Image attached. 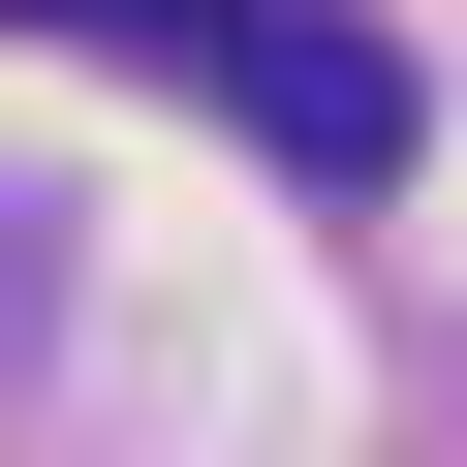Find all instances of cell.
<instances>
[{
  "mask_svg": "<svg viewBox=\"0 0 467 467\" xmlns=\"http://www.w3.org/2000/svg\"><path fill=\"white\" fill-rule=\"evenodd\" d=\"M218 94L281 125V187H405V32H343V0H250Z\"/></svg>",
  "mask_w": 467,
  "mask_h": 467,
  "instance_id": "6da1fadb",
  "label": "cell"
},
{
  "mask_svg": "<svg viewBox=\"0 0 467 467\" xmlns=\"http://www.w3.org/2000/svg\"><path fill=\"white\" fill-rule=\"evenodd\" d=\"M0 312H32V250H0Z\"/></svg>",
  "mask_w": 467,
  "mask_h": 467,
  "instance_id": "3957f363",
  "label": "cell"
},
{
  "mask_svg": "<svg viewBox=\"0 0 467 467\" xmlns=\"http://www.w3.org/2000/svg\"><path fill=\"white\" fill-rule=\"evenodd\" d=\"M32 32H156V63H218V32H250V0H32Z\"/></svg>",
  "mask_w": 467,
  "mask_h": 467,
  "instance_id": "7a4b0ae2",
  "label": "cell"
}]
</instances>
